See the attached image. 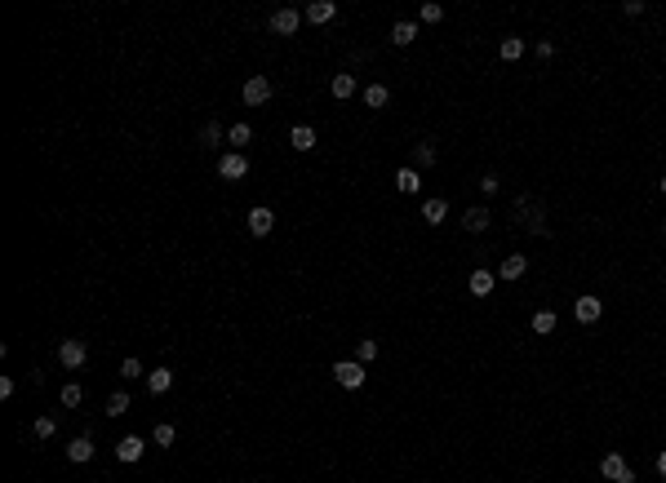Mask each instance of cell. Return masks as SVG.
I'll return each instance as SVG.
<instances>
[{
  "label": "cell",
  "mask_w": 666,
  "mask_h": 483,
  "mask_svg": "<svg viewBox=\"0 0 666 483\" xmlns=\"http://www.w3.org/2000/svg\"><path fill=\"white\" fill-rule=\"evenodd\" d=\"M364 377H369V373H364L360 359H337V364H333V382L342 386V391H360Z\"/></svg>",
  "instance_id": "obj_1"
},
{
  "label": "cell",
  "mask_w": 666,
  "mask_h": 483,
  "mask_svg": "<svg viewBox=\"0 0 666 483\" xmlns=\"http://www.w3.org/2000/svg\"><path fill=\"white\" fill-rule=\"evenodd\" d=\"M599 475H604V479H613V483H635V470L626 466V457H622V452H608V457L599 461Z\"/></svg>",
  "instance_id": "obj_2"
},
{
  "label": "cell",
  "mask_w": 666,
  "mask_h": 483,
  "mask_svg": "<svg viewBox=\"0 0 666 483\" xmlns=\"http://www.w3.org/2000/svg\"><path fill=\"white\" fill-rule=\"evenodd\" d=\"M218 173L227 177V182H240V177L249 173V160H245V151H227V156L218 160Z\"/></svg>",
  "instance_id": "obj_3"
},
{
  "label": "cell",
  "mask_w": 666,
  "mask_h": 483,
  "mask_svg": "<svg viewBox=\"0 0 666 483\" xmlns=\"http://www.w3.org/2000/svg\"><path fill=\"white\" fill-rule=\"evenodd\" d=\"M84 359H89V350H84V342H58V364L62 368H71V373H76V368H84Z\"/></svg>",
  "instance_id": "obj_4"
},
{
  "label": "cell",
  "mask_w": 666,
  "mask_h": 483,
  "mask_svg": "<svg viewBox=\"0 0 666 483\" xmlns=\"http://www.w3.org/2000/svg\"><path fill=\"white\" fill-rule=\"evenodd\" d=\"M240 98H245L249 107H262V102L271 98V80H267V75H249L245 89H240Z\"/></svg>",
  "instance_id": "obj_5"
},
{
  "label": "cell",
  "mask_w": 666,
  "mask_h": 483,
  "mask_svg": "<svg viewBox=\"0 0 666 483\" xmlns=\"http://www.w3.org/2000/svg\"><path fill=\"white\" fill-rule=\"evenodd\" d=\"M573 315H578V324H595V319L604 315V301H599L595 293H586V297L573 301Z\"/></svg>",
  "instance_id": "obj_6"
},
{
  "label": "cell",
  "mask_w": 666,
  "mask_h": 483,
  "mask_svg": "<svg viewBox=\"0 0 666 483\" xmlns=\"http://www.w3.org/2000/svg\"><path fill=\"white\" fill-rule=\"evenodd\" d=\"M333 14H337V5H333V0H311V5L302 9V23L324 27V23H333Z\"/></svg>",
  "instance_id": "obj_7"
},
{
  "label": "cell",
  "mask_w": 666,
  "mask_h": 483,
  "mask_svg": "<svg viewBox=\"0 0 666 483\" xmlns=\"http://www.w3.org/2000/svg\"><path fill=\"white\" fill-rule=\"evenodd\" d=\"M298 27H302V14H298V9H276V14H271V32L276 36H294Z\"/></svg>",
  "instance_id": "obj_8"
},
{
  "label": "cell",
  "mask_w": 666,
  "mask_h": 483,
  "mask_svg": "<svg viewBox=\"0 0 666 483\" xmlns=\"http://www.w3.org/2000/svg\"><path fill=\"white\" fill-rule=\"evenodd\" d=\"M462 231H466V235H480V231H489V208H484V204L466 208V213H462Z\"/></svg>",
  "instance_id": "obj_9"
},
{
  "label": "cell",
  "mask_w": 666,
  "mask_h": 483,
  "mask_svg": "<svg viewBox=\"0 0 666 483\" xmlns=\"http://www.w3.org/2000/svg\"><path fill=\"white\" fill-rule=\"evenodd\" d=\"M271 231H276V213H271L267 204L253 208L249 213V235H271Z\"/></svg>",
  "instance_id": "obj_10"
},
{
  "label": "cell",
  "mask_w": 666,
  "mask_h": 483,
  "mask_svg": "<svg viewBox=\"0 0 666 483\" xmlns=\"http://www.w3.org/2000/svg\"><path fill=\"white\" fill-rule=\"evenodd\" d=\"M466 288H471L475 297H489V293L498 288V275H493V271H471V280H466Z\"/></svg>",
  "instance_id": "obj_11"
},
{
  "label": "cell",
  "mask_w": 666,
  "mask_h": 483,
  "mask_svg": "<svg viewBox=\"0 0 666 483\" xmlns=\"http://www.w3.org/2000/svg\"><path fill=\"white\" fill-rule=\"evenodd\" d=\"M143 452H147V443L138 439V434H125V439L116 443V457H120V461H138Z\"/></svg>",
  "instance_id": "obj_12"
},
{
  "label": "cell",
  "mask_w": 666,
  "mask_h": 483,
  "mask_svg": "<svg viewBox=\"0 0 666 483\" xmlns=\"http://www.w3.org/2000/svg\"><path fill=\"white\" fill-rule=\"evenodd\" d=\"M524 271H529V258H524V253H511V258L502 262L498 280H524Z\"/></svg>",
  "instance_id": "obj_13"
},
{
  "label": "cell",
  "mask_w": 666,
  "mask_h": 483,
  "mask_svg": "<svg viewBox=\"0 0 666 483\" xmlns=\"http://www.w3.org/2000/svg\"><path fill=\"white\" fill-rule=\"evenodd\" d=\"M329 89H333V98H342V102H346V98H355V93H360V89H355V75H351V71H337Z\"/></svg>",
  "instance_id": "obj_14"
},
{
  "label": "cell",
  "mask_w": 666,
  "mask_h": 483,
  "mask_svg": "<svg viewBox=\"0 0 666 483\" xmlns=\"http://www.w3.org/2000/svg\"><path fill=\"white\" fill-rule=\"evenodd\" d=\"M289 142H294V151H311L316 147V129L311 125H294L289 129Z\"/></svg>",
  "instance_id": "obj_15"
},
{
  "label": "cell",
  "mask_w": 666,
  "mask_h": 483,
  "mask_svg": "<svg viewBox=\"0 0 666 483\" xmlns=\"http://www.w3.org/2000/svg\"><path fill=\"white\" fill-rule=\"evenodd\" d=\"M418 186H422V173H418V169H400V173H396V191L418 195Z\"/></svg>",
  "instance_id": "obj_16"
},
{
  "label": "cell",
  "mask_w": 666,
  "mask_h": 483,
  "mask_svg": "<svg viewBox=\"0 0 666 483\" xmlns=\"http://www.w3.org/2000/svg\"><path fill=\"white\" fill-rule=\"evenodd\" d=\"M67 457L71 461H89L93 457V439H89V434H76V439L67 443Z\"/></svg>",
  "instance_id": "obj_17"
},
{
  "label": "cell",
  "mask_w": 666,
  "mask_h": 483,
  "mask_svg": "<svg viewBox=\"0 0 666 483\" xmlns=\"http://www.w3.org/2000/svg\"><path fill=\"white\" fill-rule=\"evenodd\" d=\"M391 40H396V45H414V40H418V23H409V18H400V23L391 27Z\"/></svg>",
  "instance_id": "obj_18"
},
{
  "label": "cell",
  "mask_w": 666,
  "mask_h": 483,
  "mask_svg": "<svg viewBox=\"0 0 666 483\" xmlns=\"http://www.w3.org/2000/svg\"><path fill=\"white\" fill-rule=\"evenodd\" d=\"M414 164H418V173H422V169H431V164H436V142H427V138L418 142V147H414Z\"/></svg>",
  "instance_id": "obj_19"
},
{
  "label": "cell",
  "mask_w": 666,
  "mask_h": 483,
  "mask_svg": "<svg viewBox=\"0 0 666 483\" xmlns=\"http://www.w3.org/2000/svg\"><path fill=\"white\" fill-rule=\"evenodd\" d=\"M169 386H174V373H169V368H156V373H147V391H152V395H165Z\"/></svg>",
  "instance_id": "obj_20"
},
{
  "label": "cell",
  "mask_w": 666,
  "mask_h": 483,
  "mask_svg": "<svg viewBox=\"0 0 666 483\" xmlns=\"http://www.w3.org/2000/svg\"><path fill=\"white\" fill-rule=\"evenodd\" d=\"M498 58H502V62H520V58H524V40H520V36H506L502 49H498Z\"/></svg>",
  "instance_id": "obj_21"
},
{
  "label": "cell",
  "mask_w": 666,
  "mask_h": 483,
  "mask_svg": "<svg viewBox=\"0 0 666 483\" xmlns=\"http://www.w3.org/2000/svg\"><path fill=\"white\" fill-rule=\"evenodd\" d=\"M227 142H231L236 151H245L249 142H253V129L245 125V120H240V125H231V129H227Z\"/></svg>",
  "instance_id": "obj_22"
},
{
  "label": "cell",
  "mask_w": 666,
  "mask_h": 483,
  "mask_svg": "<svg viewBox=\"0 0 666 483\" xmlns=\"http://www.w3.org/2000/svg\"><path fill=\"white\" fill-rule=\"evenodd\" d=\"M364 102H369L373 111H382L391 102V89H387V84H369V89H364Z\"/></svg>",
  "instance_id": "obj_23"
},
{
  "label": "cell",
  "mask_w": 666,
  "mask_h": 483,
  "mask_svg": "<svg viewBox=\"0 0 666 483\" xmlns=\"http://www.w3.org/2000/svg\"><path fill=\"white\" fill-rule=\"evenodd\" d=\"M422 217H427L431 226L444 222V217H449V200H427V204H422Z\"/></svg>",
  "instance_id": "obj_24"
},
{
  "label": "cell",
  "mask_w": 666,
  "mask_h": 483,
  "mask_svg": "<svg viewBox=\"0 0 666 483\" xmlns=\"http://www.w3.org/2000/svg\"><path fill=\"white\" fill-rule=\"evenodd\" d=\"M533 333H538V337L556 333V310H538V315H533Z\"/></svg>",
  "instance_id": "obj_25"
},
{
  "label": "cell",
  "mask_w": 666,
  "mask_h": 483,
  "mask_svg": "<svg viewBox=\"0 0 666 483\" xmlns=\"http://www.w3.org/2000/svg\"><path fill=\"white\" fill-rule=\"evenodd\" d=\"M125 412H129V395L125 391L107 395V417H125Z\"/></svg>",
  "instance_id": "obj_26"
},
{
  "label": "cell",
  "mask_w": 666,
  "mask_h": 483,
  "mask_svg": "<svg viewBox=\"0 0 666 483\" xmlns=\"http://www.w3.org/2000/svg\"><path fill=\"white\" fill-rule=\"evenodd\" d=\"M222 138H227V129H222V125H204V129H200V142H204V151H209V147H218Z\"/></svg>",
  "instance_id": "obj_27"
},
{
  "label": "cell",
  "mask_w": 666,
  "mask_h": 483,
  "mask_svg": "<svg viewBox=\"0 0 666 483\" xmlns=\"http://www.w3.org/2000/svg\"><path fill=\"white\" fill-rule=\"evenodd\" d=\"M80 399H84V391H80L76 382H67V386H62V408H80Z\"/></svg>",
  "instance_id": "obj_28"
},
{
  "label": "cell",
  "mask_w": 666,
  "mask_h": 483,
  "mask_svg": "<svg viewBox=\"0 0 666 483\" xmlns=\"http://www.w3.org/2000/svg\"><path fill=\"white\" fill-rule=\"evenodd\" d=\"M152 439L160 443V448H169V443L178 439V430H174V425H169V421H160V425H156V430H152Z\"/></svg>",
  "instance_id": "obj_29"
},
{
  "label": "cell",
  "mask_w": 666,
  "mask_h": 483,
  "mask_svg": "<svg viewBox=\"0 0 666 483\" xmlns=\"http://www.w3.org/2000/svg\"><path fill=\"white\" fill-rule=\"evenodd\" d=\"M355 359H360V364L378 359V342H369V337H364V342H355Z\"/></svg>",
  "instance_id": "obj_30"
},
{
  "label": "cell",
  "mask_w": 666,
  "mask_h": 483,
  "mask_svg": "<svg viewBox=\"0 0 666 483\" xmlns=\"http://www.w3.org/2000/svg\"><path fill=\"white\" fill-rule=\"evenodd\" d=\"M32 434H36V439H49V434H53V417H36Z\"/></svg>",
  "instance_id": "obj_31"
},
{
  "label": "cell",
  "mask_w": 666,
  "mask_h": 483,
  "mask_svg": "<svg viewBox=\"0 0 666 483\" xmlns=\"http://www.w3.org/2000/svg\"><path fill=\"white\" fill-rule=\"evenodd\" d=\"M498 186H502L498 173H484V177H480V191H484V195H498Z\"/></svg>",
  "instance_id": "obj_32"
},
{
  "label": "cell",
  "mask_w": 666,
  "mask_h": 483,
  "mask_svg": "<svg viewBox=\"0 0 666 483\" xmlns=\"http://www.w3.org/2000/svg\"><path fill=\"white\" fill-rule=\"evenodd\" d=\"M120 377H147V373H143L138 359H125V364H120Z\"/></svg>",
  "instance_id": "obj_33"
},
{
  "label": "cell",
  "mask_w": 666,
  "mask_h": 483,
  "mask_svg": "<svg viewBox=\"0 0 666 483\" xmlns=\"http://www.w3.org/2000/svg\"><path fill=\"white\" fill-rule=\"evenodd\" d=\"M440 18H444V9H440V5H422V23H440Z\"/></svg>",
  "instance_id": "obj_34"
},
{
  "label": "cell",
  "mask_w": 666,
  "mask_h": 483,
  "mask_svg": "<svg viewBox=\"0 0 666 483\" xmlns=\"http://www.w3.org/2000/svg\"><path fill=\"white\" fill-rule=\"evenodd\" d=\"M658 475L666 479V452H658Z\"/></svg>",
  "instance_id": "obj_35"
},
{
  "label": "cell",
  "mask_w": 666,
  "mask_h": 483,
  "mask_svg": "<svg viewBox=\"0 0 666 483\" xmlns=\"http://www.w3.org/2000/svg\"><path fill=\"white\" fill-rule=\"evenodd\" d=\"M662 195H666V173H662Z\"/></svg>",
  "instance_id": "obj_36"
},
{
  "label": "cell",
  "mask_w": 666,
  "mask_h": 483,
  "mask_svg": "<svg viewBox=\"0 0 666 483\" xmlns=\"http://www.w3.org/2000/svg\"><path fill=\"white\" fill-rule=\"evenodd\" d=\"M662 235H666V226H662Z\"/></svg>",
  "instance_id": "obj_37"
}]
</instances>
